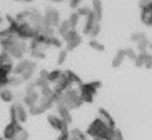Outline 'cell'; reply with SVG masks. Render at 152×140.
Listing matches in <instances>:
<instances>
[{
  "label": "cell",
  "instance_id": "cell-18",
  "mask_svg": "<svg viewBox=\"0 0 152 140\" xmlns=\"http://www.w3.org/2000/svg\"><path fill=\"white\" fill-rule=\"evenodd\" d=\"M14 60L10 59L7 54H4V52H0V68H4V70H7V72L12 73V68H14Z\"/></svg>",
  "mask_w": 152,
  "mask_h": 140
},
{
  "label": "cell",
  "instance_id": "cell-28",
  "mask_svg": "<svg viewBox=\"0 0 152 140\" xmlns=\"http://www.w3.org/2000/svg\"><path fill=\"white\" fill-rule=\"evenodd\" d=\"M124 55H125V59H129L130 62H134L135 63V60H137V52H135L134 49H124Z\"/></svg>",
  "mask_w": 152,
  "mask_h": 140
},
{
  "label": "cell",
  "instance_id": "cell-8",
  "mask_svg": "<svg viewBox=\"0 0 152 140\" xmlns=\"http://www.w3.org/2000/svg\"><path fill=\"white\" fill-rule=\"evenodd\" d=\"M42 23H44V25H47V27L57 28V25L60 23V14H58V10L54 9V7L45 9L44 15H42Z\"/></svg>",
  "mask_w": 152,
  "mask_h": 140
},
{
  "label": "cell",
  "instance_id": "cell-7",
  "mask_svg": "<svg viewBox=\"0 0 152 140\" xmlns=\"http://www.w3.org/2000/svg\"><path fill=\"white\" fill-rule=\"evenodd\" d=\"M28 112L27 109L23 107L22 102H12V107H10V122H18L20 125L27 122Z\"/></svg>",
  "mask_w": 152,
  "mask_h": 140
},
{
  "label": "cell",
  "instance_id": "cell-26",
  "mask_svg": "<svg viewBox=\"0 0 152 140\" xmlns=\"http://www.w3.org/2000/svg\"><path fill=\"white\" fill-rule=\"evenodd\" d=\"M60 72H62V70H58V68H55V70H49V77H47V83H49V85H52V83H54V82L58 78Z\"/></svg>",
  "mask_w": 152,
  "mask_h": 140
},
{
  "label": "cell",
  "instance_id": "cell-1",
  "mask_svg": "<svg viewBox=\"0 0 152 140\" xmlns=\"http://www.w3.org/2000/svg\"><path fill=\"white\" fill-rule=\"evenodd\" d=\"M2 52L7 54L12 60H18L20 62V60H23L25 54L28 52V45H27V42H23L18 37H15L14 40H10L9 44L2 45Z\"/></svg>",
  "mask_w": 152,
  "mask_h": 140
},
{
  "label": "cell",
  "instance_id": "cell-24",
  "mask_svg": "<svg viewBox=\"0 0 152 140\" xmlns=\"http://www.w3.org/2000/svg\"><path fill=\"white\" fill-rule=\"evenodd\" d=\"M69 135H70L72 139H75V140H89L87 135H85L80 128H72V130H69Z\"/></svg>",
  "mask_w": 152,
  "mask_h": 140
},
{
  "label": "cell",
  "instance_id": "cell-9",
  "mask_svg": "<svg viewBox=\"0 0 152 140\" xmlns=\"http://www.w3.org/2000/svg\"><path fill=\"white\" fill-rule=\"evenodd\" d=\"M80 44H82V33H79L77 30H70L67 33V37L64 38V45H65V50H67V52L77 49Z\"/></svg>",
  "mask_w": 152,
  "mask_h": 140
},
{
  "label": "cell",
  "instance_id": "cell-34",
  "mask_svg": "<svg viewBox=\"0 0 152 140\" xmlns=\"http://www.w3.org/2000/svg\"><path fill=\"white\" fill-rule=\"evenodd\" d=\"M145 35V33H144V32H135V33H132V35H130V40L134 42H137V40H140V38H142V37Z\"/></svg>",
  "mask_w": 152,
  "mask_h": 140
},
{
  "label": "cell",
  "instance_id": "cell-42",
  "mask_svg": "<svg viewBox=\"0 0 152 140\" xmlns=\"http://www.w3.org/2000/svg\"><path fill=\"white\" fill-rule=\"evenodd\" d=\"M69 140H75V139H72V137H70V135H69Z\"/></svg>",
  "mask_w": 152,
  "mask_h": 140
},
{
  "label": "cell",
  "instance_id": "cell-37",
  "mask_svg": "<svg viewBox=\"0 0 152 140\" xmlns=\"http://www.w3.org/2000/svg\"><path fill=\"white\" fill-rule=\"evenodd\" d=\"M57 140H69V132H64V133H58Z\"/></svg>",
  "mask_w": 152,
  "mask_h": 140
},
{
  "label": "cell",
  "instance_id": "cell-6",
  "mask_svg": "<svg viewBox=\"0 0 152 140\" xmlns=\"http://www.w3.org/2000/svg\"><path fill=\"white\" fill-rule=\"evenodd\" d=\"M62 105L67 107L69 110H75L82 105L80 95H79V90L77 88H69V90L64 92L62 95Z\"/></svg>",
  "mask_w": 152,
  "mask_h": 140
},
{
  "label": "cell",
  "instance_id": "cell-35",
  "mask_svg": "<svg viewBox=\"0 0 152 140\" xmlns=\"http://www.w3.org/2000/svg\"><path fill=\"white\" fill-rule=\"evenodd\" d=\"M152 5V0H140L139 2V9H144V7H149Z\"/></svg>",
  "mask_w": 152,
  "mask_h": 140
},
{
  "label": "cell",
  "instance_id": "cell-30",
  "mask_svg": "<svg viewBox=\"0 0 152 140\" xmlns=\"http://www.w3.org/2000/svg\"><path fill=\"white\" fill-rule=\"evenodd\" d=\"M89 47H90L92 50H97V52H104V50H105V47H104L100 42H97V38H90Z\"/></svg>",
  "mask_w": 152,
  "mask_h": 140
},
{
  "label": "cell",
  "instance_id": "cell-43",
  "mask_svg": "<svg viewBox=\"0 0 152 140\" xmlns=\"http://www.w3.org/2000/svg\"><path fill=\"white\" fill-rule=\"evenodd\" d=\"M4 88H5V87H0V92H2V90H4Z\"/></svg>",
  "mask_w": 152,
  "mask_h": 140
},
{
  "label": "cell",
  "instance_id": "cell-39",
  "mask_svg": "<svg viewBox=\"0 0 152 140\" xmlns=\"http://www.w3.org/2000/svg\"><path fill=\"white\" fill-rule=\"evenodd\" d=\"M2 23H4V17L0 15V28H2Z\"/></svg>",
  "mask_w": 152,
  "mask_h": 140
},
{
  "label": "cell",
  "instance_id": "cell-14",
  "mask_svg": "<svg viewBox=\"0 0 152 140\" xmlns=\"http://www.w3.org/2000/svg\"><path fill=\"white\" fill-rule=\"evenodd\" d=\"M55 109H57V113H55V115H57V117L60 118L64 123L70 125V123H72V113H70V110H69L67 107H64L62 104H60V105H55Z\"/></svg>",
  "mask_w": 152,
  "mask_h": 140
},
{
  "label": "cell",
  "instance_id": "cell-17",
  "mask_svg": "<svg viewBox=\"0 0 152 140\" xmlns=\"http://www.w3.org/2000/svg\"><path fill=\"white\" fill-rule=\"evenodd\" d=\"M140 20L145 27H152V5L140 9Z\"/></svg>",
  "mask_w": 152,
  "mask_h": 140
},
{
  "label": "cell",
  "instance_id": "cell-36",
  "mask_svg": "<svg viewBox=\"0 0 152 140\" xmlns=\"http://www.w3.org/2000/svg\"><path fill=\"white\" fill-rule=\"evenodd\" d=\"M47 77H49V70H40V73H39V78L47 82Z\"/></svg>",
  "mask_w": 152,
  "mask_h": 140
},
{
  "label": "cell",
  "instance_id": "cell-15",
  "mask_svg": "<svg viewBox=\"0 0 152 140\" xmlns=\"http://www.w3.org/2000/svg\"><path fill=\"white\" fill-rule=\"evenodd\" d=\"M90 12H92V17L97 23H100L104 15V9H102V2L100 0H92V7H90Z\"/></svg>",
  "mask_w": 152,
  "mask_h": 140
},
{
  "label": "cell",
  "instance_id": "cell-4",
  "mask_svg": "<svg viewBox=\"0 0 152 140\" xmlns=\"http://www.w3.org/2000/svg\"><path fill=\"white\" fill-rule=\"evenodd\" d=\"M100 85H102V83L99 80L89 82V83H84V82H82L80 85H79V88H77V90H79V95H80L82 104H92L97 90L100 88Z\"/></svg>",
  "mask_w": 152,
  "mask_h": 140
},
{
  "label": "cell",
  "instance_id": "cell-31",
  "mask_svg": "<svg viewBox=\"0 0 152 140\" xmlns=\"http://www.w3.org/2000/svg\"><path fill=\"white\" fill-rule=\"evenodd\" d=\"M67 50L65 49H60L58 50V55H57V65H62L64 62H65V60H67Z\"/></svg>",
  "mask_w": 152,
  "mask_h": 140
},
{
  "label": "cell",
  "instance_id": "cell-33",
  "mask_svg": "<svg viewBox=\"0 0 152 140\" xmlns=\"http://www.w3.org/2000/svg\"><path fill=\"white\" fill-rule=\"evenodd\" d=\"M99 33H100V23H95L94 27H92V30H90L89 35L92 37V38H95V37H97Z\"/></svg>",
  "mask_w": 152,
  "mask_h": 140
},
{
  "label": "cell",
  "instance_id": "cell-3",
  "mask_svg": "<svg viewBox=\"0 0 152 140\" xmlns=\"http://www.w3.org/2000/svg\"><path fill=\"white\" fill-rule=\"evenodd\" d=\"M34 73H35V63L28 59H23V60H20V62H17V65H14L10 75L20 77L23 82H27L34 77Z\"/></svg>",
  "mask_w": 152,
  "mask_h": 140
},
{
  "label": "cell",
  "instance_id": "cell-22",
  "mask_svg": "<svg viewBox=\"0 0 152 140\" xmlns=\"http://www.w3.org/2000/svg\"><path fill=\"white\" fill-rule=\"evenodd\" d=\"M0 99H2V102H9V104H12V102H14V92L10 90L9 87H5L4 90L0 92Z\"/></svg>",
  "mask_w": 152,
  "mask_h": 140
},
{
  "label": "cell",
  "instance_id": "cell-2",
  "mask_svg": "<svg viewBox=\"0 0 152 140\" xmlns=\"http://www.w3.org/2000/svg\"><path fill=\"white\" fill-rule=\"evenodd\" d=\"M14 18H15V22L17 23H28V25L34 27L35 30H39V28L44 25V23H42V14L39 12V10H35V9L18 12Z\"/></svg>",
  "mask_w": 152,
  "mask_h": 140
},
{
  "label": "cell",
  "instance_id": "cell-21",
  "mask_svg": "<svg viewBox=\"0 0 152 140\" xmlns=\"http://www.w3.org/2000/svg\"><path fill=\"white\" fill-rule=\"evenodd\" d=\"M124 60H125V55H124V50H119L115 55H114V59H112V62H110V65L114 68H119L124 63Z\"/></svg>",
  "mask_w": 152,
  "mask_h": 140
},
{
  "label": "cell",
  "instance_id": "cell-5",
  "mask_svg": "<svg viewBox=\"0 0 152 140\" xmlns=\"http://www.w3.org/2000/svg\"><path fill=\"white\" fill-rule=\"evenodd\" d=\"M109 133H110V130L99 118H94L90 122V125L87 127V132H85L87 137H90V139H100V140H107Z\"/></svg>",
  "mask_w": 152,
  "mask_h": 140
},
{
  "label": "cell",
  "instance_id": "cell-19",
  "mask_svg": "<svg viewBox=\"0 0 152 140\" xmlns=\"http://www.w3.org/2000/svg\"><path fill=\"white\" fill-rule=\"evenodd\" d=\"M65 75H67V80H69L70 88H79V85L82 83L80 77H79L75 72H72V70H65Z\"/></svg>",
  "mask_w": 152,
  "mask_h": 140
},
{
  "label": "cell",
  "instance_id": "cell-44",
  "mask_svg": "<svg viewBox=\"0 0 152 140\" xmlns=\"http://www.w3.org/2000/svg\"><path fill=\"white\" fill-rule=\"evenodd\" d=\"M92 140H100V139H92Z\"/></svg>",
  "mask_w": 152,
  "mask_h": 140
},
{
  "label": "cell",
  "instance_id": "cell-29",
  "mask_svg": "<svg viewBox=\"0 0 152 140\" xmlns=\"http://www.w3.org/2000/svg\"><path fill=\"white\" fill-rule=\"evenodd\" d=\"M77 12V15H79V17H84V18H87L89 17L90 14H92V12H90V7H85V5H80V7H79V9L75 10Z\"/></svg>",
  "mask_w": 152,
  "mask_h": 140
},
{
  "label": "cell",
  "instance_id": "cell-40",
  "mask_svg": "<svg viewBox=\"0 0 152 140\" xmlns=\"http://www.w3.org/2000/svg\"><path fill=\"white\" fill-rule=\"evenodd\" d=\"M149 50H151V52H152V40L149 42Z\"/></svg>",
  "mask_w": 152,
  "mask_h": 140
},
{
  "label": "cell",
  "instance_id": "cell-10",
  "mask_svg": "<svg viewBox=\"0 0 152 140\" xmlns=\"http://www.w3.org/2000/svg\"><path fill=\"white\" fill-rule=\"evenodd\" d=\"M47 122H49V125L54 128L57 133H64V132H69L70 128H69V125L67 123H64L60 118L55 115V113H50L49 117H47Z\"/></svg>",
  "mask_w": 152,
  "mask_h": 140
},
{
  "label": "cell",
  "instance_id": "cell-16",
  "mask_svg": "<svg viewBox=\"0 0 152 140\" xmlns=\"http://www.w3.org/2000/svg\"><path fill=\"white\" fill-rule=\"evenodd\" d=\"M70 30H74V28H70V25H69L67 20H60V23H58L57 28H55V35H57L58 38H62V42H64V38L67 37V33Z\"/></svg>",
  "mask_w": 152,
  "mask_h": 140
},
{
  "label": "cell",
  "instance_id": "cell-41",
  "mask_svg": "<svg viewBox=\"0 0 152 140\" xmlns=\"http://www.w3.org/2000/svg\"><path fill=\"white\" fill-rule=\"evenodd\" d=\"M50 2H67V0H50Z\"/></svg>",
  "mask_w": 152,
  "mask_h": 140
},
{
  "label": "cell",
  "instance_id": "cell-23",
  "mask_svg": "<svg viewBox=\"0 0 152 140\" xmlns=\"http://www.w3.org/2000/svg\"><path fill=\"white\" fill-rule=\"evenodd\" d=\"M95 23H97V22L94 20V17H92V14H90L89 17L85 18V22H84V30H82V32H84V35H89L90 30H92V27H94Z\"/></svg>",
  "mask_w": 152,
  "mask_h": 140
},
{
  "label": "cell",
  "instance_id": "cell-27",
  "mask_svg": "<svg viewBox=\"0 0 152 140\" xmlns=\"http://www.w3.org/2000/svg\"><path fill=\"white\" fill-rule=\"evenodd\" d=\"M107 140H124V133H122L119 128H114V130H110Z\"/></svg>",
  "mask_w": 152,
  "mask_h": 140
},
{
  "label": "cell",
  "instance_id": "cell-32",
  "mask_svg": "<svg viewBox=\"0 0 152 140\" xmlns=\"http://www.w3.org/2000/svg\"><path fill=\"white\" fill-rule=\"evenodd\" d=\"M27 139H28V132L25 130L23 127H22V128H20V130L17 132V135L14 137V140H27Z\"/></svg>",
  "mask_w": 152,
  "mask_h": 140
},
{
  "label": "cell",
  "instance_id": "cell-45",
  "mask_svg": "<svg viewBox=\"0 0 152 140\" xmlns=\"http://www.w3.org/2000/svg\"><path fill=\"white\" fill-rule=\"evenodd\" d=\"M0 140H4V139H0Z\"/></svg>",
  "mask_w": 152,
  "mask_h": 140
},
{
  "label": "cell",
  "instance_id": "cell-25",
  "mask_svg": "<svg viewBox=\"0 0 152 140\" xmlns=\"http://www.w3.org/2000/svg\"><path fill=\"white\" fill-rule=\"evenodd\" d=\"M69 25H70V28H74V30H77V25H79V22H80V17L77 15V12H72L70 17L67 18Z\"/></svg>",
  "mask_w": 152,
  "mask_h": 140
},
{
  "label": "cell",
  "instance_id": "cell-13",
  "mask_svg": "<svg viewBox=\"0 0 152 140\" xmlns=\"http://www.w3.org/2000/svg\"><path fill=\"white\" fill-rule=\"evenodd\" d=\"M134 65H137V67L152 68V54L151 52H140V54H137V60H135Z\"/></svg>",
  "mask_w": 152,
  "mask_h": 140
},
{
  "label": "cell",
  "instance_id": "cell-11",
  "mask_svg": "<svg viewBox=\"0 0 152 140\" xmlns=\"http://www.w3.org/2000/svg\"><path fill=\"white\" fill-rule=\"evenodd\" d=\"M97 118H99V120H100V122H102L105 127H107L109 130H114V128H117V127H115V120L112 118V115H110V113H109L105 109H99V110H97Z\"/></svg>",
  "mask_w": 152,
  "mask_h": 140
},
{
  "label": "cell",
  "instance_id": "cell-38",
  "mask_svg": "<svg viewBox=\"0 0 152 140\" xmlns=\"http://www.w3.org/2000/svg\"><path fill=\"white\" fill-rule=\"evenodd\" d=\"M15 2H22V4H30V2H34V0H15Z\"/></svg>",
  "mask_w": 152,
  "mask_h": 140
},
{
  "label": "cell",
  "instance_id": "cell-20",
  "mask_svg": "<svg viewBox=\"0 0 152 140\" xmlns=\"http://www.w3.org/2000/svg\"><path fill=\"white\" fill-rule=\"evenodd\" d=\"M149 42L151 40L147 38V35H144L140 40L135 42V45H137V50H135V52H137V54H140V52H149Z\"/></svg>",
  "mask_w": 152,
  "mask_h": 140
},
{
  "label": "cell",
  "instance_id": "cell-12",
  "mask_svg": "<svg viewBox=\"0 0 152 140\" xmlns=\"http://www.w3.org/2000/svg\"><path fill=\"white\" fill-rule=\"evenodd\" d=\"M23 125H20L18 122H9V125L5 127V130H4V137L2 139L4 140H14V137L17 135V132L22 128Z\"/></svg>",
  "mask_w": 152,
  "mask_h": 140
}]
</instances>
